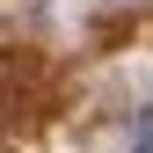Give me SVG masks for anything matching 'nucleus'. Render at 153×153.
<instances>
[{
  "label": "nucleus",
  "instance_id": "obj_1",
  "mask_svg": "<svg viewBox=\"0 0 153 153\" xmlns=\"http://www.w3.org/2000/svg\"><path fill=\"white\" fill-rule=\"evenodd\" d=\"M131 153H153V109H139V124H131Z\"/></svg>",
  "mask_w": 153,
  "mask_h": 153
}]
</instances>
